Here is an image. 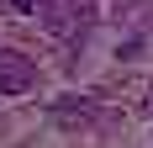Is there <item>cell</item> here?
Listing matches in <instances>:
<instances>
[{
	"instance_id": "cell-1",
	"label": "cell",
	"mask_w": 153,
	"mask_h": 148,
	"mask_svg": "<svg viewBox=\"0 0 153 148\" xmlns=\"http://www.w3.org/2000/svg\"><path fill=\"white\" fill-rule=\"evenodd\" d=\"M42 27L53 32V37H63V43H79L85 32H90L95 21V0H42Z\"/></svg>"
},
{
	"instance_id": "cell-2",
	"label": "cell",
	"mask_w": 153,
	"mask_h": 148,
	"mask_svg": "<svg viewBox=\"0 0 153 148\" xmlns=\"http://www.w3.org/2000/svg\"><path fill=\"white\" fill-rule=\"evenodd\" d=\"M37 85V64L27 53H16V48H0V95L16 101V95H27Z\"/></svg>"
},
{
	"instance_id": "cell-3",
	"label": "cell",
	"mask_w": 153,
	"mask_h": 148,
	"mask_svg": "<svg viewBox=\"0 0 153 148\" xmlns=\"http://www.w3.org/2000/svg\"><path fill=\"white\" fill-rule=\"evenodd\" d=\"M53 122L69 127V132H79V127L95 122V106H90V101H58V106H53Z\"/></svg>"
},
{
	"instance_id": "cell-4",
	"label": "cell",
	"mask_w": 153,
	"mask_h": 148,
	"mask_svg": "<svg viewBox=\"0 0 153 148\" xmlns=\"http://www.w3.org/2000/svg\"><path fill=\"white\" fill-rule=\"evenodd\" d=\"M5 5H11L16 16H37V11H42V0H5Z\"/></svg>"
}]
</instances>
